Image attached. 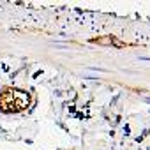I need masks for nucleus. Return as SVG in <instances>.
<instances>
[{"label":"nucleus","mask_w":150,"mask_h":150,"mask_svg":"<svg viewBox=\"0 0 150 150\" xmlns=\"http://www.w3.org/2000/svg\"><path fill=\"white\" fill-rule=\"evenodd\" d=\"M27 104H28V96H25L18 90H13V88H7L0 96V110L6 113L21 111L27 108Z\"/></svg>","instance_id":"1"},{"label":"nucleus","mask_w":150,"mask_h":150,"mask_svg":"<svg viewBox=\"0 0 150 150\" xmlns=\"http://www.w3.org/2000/svg\"><path fill=\"white\" fill-rule=\"evenodd\" d=\"M113 39L115 37H111V35H103V37L90 39V42H94V44H113Z\"/></svg>","instance_id":"2"}]
</instances>
